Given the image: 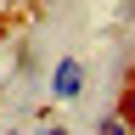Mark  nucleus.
Here are the masks:
<instances>
[{
  "instance_id": "obj_3",
  "label": "nucleus",
  "mask_w": 135,
  "mask_h": 135,
  "mask_svg": "<svg viewBox=\"0 0 135 135\" xmlns=\"http://www.w3.org/2000/svg\"><path fill=\"white\" fill-rule=\"evenodd\" d=\"M51 135H68V129H62V124H51Z\"/></svg>"
},
{
  "instance_id": "obj_1",
  "label": "nucleus",
  "mask_w": 135,
  "mask_h": 135,
  "mask_svg": "<svg viewBox=\"0 0 135 135\" xmlns=\"http://www.w3.org/2000/svg\"><path fill=\"white\" fill-rule=\"evenodd\" d=\"M79 90H84V62L79 56H62L56 68H51V96L56 101H79Z\"/></svg>"
},
{
  "instance_id": "obj_2",
  "label": "nucleus",
  "mask_w": 135,
  "mask_h": 135,
  "mask_svg": "<svg viewBox=\"0 0 135 135\" xmlns=\"http://www.w3.org/2000/svg\"><path fill=\"white\" fill-rule=\"evenodd\" d=\"M96 135H135V129H129V118H118V113H107V118L96 124Z\"/></svg>"
}]
</instances>
